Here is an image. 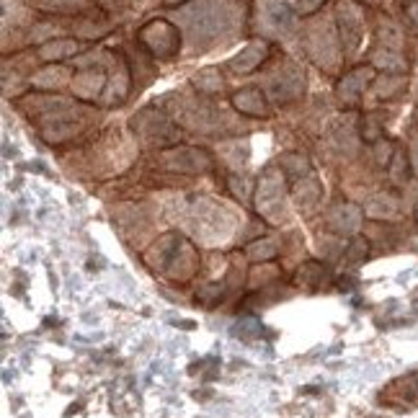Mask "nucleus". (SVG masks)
Segmentation results:
<instances>
[{
	"label": "nucleus",
	"mask_w": 418,
	"mask_h": 418,
	"mask_svg": "<svg viewBox=\"0 0 418 418\" xmlns=\"http://www.w3.org/2000/svg\"><path fill=\"white\" fill-rule=\"evenodd\" d=\"M230 13L225 8V3L217 0H201L197 8H191L186 13V24L189 31L194 34V39H209L217 37L219 31L228 26Z\"/></svg>",
	"instance_id": "nucleus-1"
},
{
	"label": "nucleus",
	"mask_w": 418,
	"mask_h": 418,
	"mask_svg": "<svg viewBox=\"0 0 418 418\" xmlns=\"http://www.w3.org/2000/svg\"><path fill=\"white\" fill-rule=\"evenodd\" d=\"M140 42L147 44V49L155 52L158 57H171V55H176V49H179L181 44L179 31H176V26H171L168 21H152V24H147V26L140 31Z\"/></svg>",
	"instance_id": "nucleus-2"
},
{
	"label": "nucleus",
	"mask_w": 418,
	"mask_h": 418,
	"mask_svg": "<svg viewBox=\"0 0 418 418\" xmlns=\"http://www.w3.org/2000/svg\"><path fill=\"white\" fill-rule=\"evenodd\" d=\"M163 163L171 168V171H204L209 165V158L201 150L194 147H176V150L163 152Z\"/></svg>",
	"instance_id": "nucleus-3"
},
{
	"label": "nucleus",
	"mask_w": 418,
	"mask_h": 418,
	"mask_svg": "<svg viewBox=\"0 0 418 418\" xmlns=\"http://www.w3.org/2000/svg\"><path fill=\"white\" fill-rule=\"evenodd\" d=\"M282 199H284V194H282L279 179H276L274 173H266V179L261 181V189H258V209L276 222V219H279Z\"/></svg>",
	"instance_id": "nucleus-4"
},
{
	"label": "nucleus",
	"mask_w": 418,
	"mask_h": 418,
	"mask_svg": "<svg viewBox=\"0 0 418 418\" xmlns=\"http://www.w3.org/2000/svg\"><path fill=\"white\" fill-rule=\"evenodd\" d=\"M338 24H341V39H343V47L354 52L356 44L361 39V16L359 10L354 8L352 3H341L338 8Z\"/></svg>",
	"instance_id": "nucleus-5"
},
{
	"label": "nucleus",
	"mask_w": 418,
	"mask_h": 418,
	"mask_svg": "<svg viewBox=\"0 0 418 418\" xmlns=\"http://www.w3.org/2000/svg\"><path fill=\"white\" fill-rule=\"evenodd\" d=\"M264 21H266L271 29L276 31H287L292 29L295 24V10L287 0H264Z\"/></svg>",
	"instance_id": "nucleus-6"
},
{
	"label": "nucleus",
	"mask_w": 418,
	"mask_h": 418,
	"mask_svg": "<svg viewBox=\"0 0 418 418\" xmlns=\"http://www.w3.org/2000/svg\"><path fill=\"white\" fill-rule=\"evenodd\" d=\"M300 88H302V75L297 73L295 65H287L282 73H276L274 78H271V93L276 96V98H295L297 93H300Z\"/></svg>",
	"instance_id": "nucleus-7"
},
{
	"label": "nucleus",
	"mask_w": 418,
	"mask_h": 418,
	"mask_svg": "<svg viewBox=\"0 0 418 418\" xmlns=\"http://www.w3.org/2000/svg\"><path fill=\"white\" fill-rule=\"evenodd\" d=\"M266 52H269V47L264 44V42H253V44H248V47L240 52L238 57L230 60V70H233V73H238V75H246V73L256 70V67L264 62Z\"/></svg>",
	"instance_id": "nucleus-8"
},
{
	"label": "nucleus",
	"mask_w": 418,
	"mask_h": 418,
	"mask_svg": "<svg viewBox=\"0 0 418 418\" xmlns=\"http://www.w3.org/2000/svg\"><path fill=\"white\" fill-rule=\"evenodd\" d=\"M233 104H235L238 111H243V114H248V116L266 114V98H264V93H261L258 88H246V91L235 93Z\"/></svg>",
	"instance_id": "nucleus-9"
},
{
	"label": "nucleus",
	"mask_w": 418,
	"mask_h": 418,
	"mask_svg": "<svg viewBox=\"0 0 418 418\" xmlns=\"http://www.w3.org/2000/svg\"><path fill=\"white\" fill-rule=\"evenodd\" d=\"M370 75H372V70L367 67H361V70H354L352 75H346L338 83V96H341V101H356L359 98V93L364 91V86L370 83Z\"/></svg>",
	"instance_id": "nucleus-10"
},
{
	"label": "nucleus",
	"mask_w": 418,
	"mask_h": 418,
	"mask_svg": "<svg viewBox=\"0 0 418 418\" xmlns=\"http://www.w3.org/2000/svg\"><path fill=\"white\" fill-rule=\"evenodd\" d=\"M73 88L78 91V96H83V98H91L96 96L101 88H104V73H96V70H88V73H80L75 78V83Z\"/></svg>",
	"instance_id": "nucleus-11"
},
{
	"label": "nucleus",
	"mask_w": 418,
	"mask_h": 418,
	"mask_svg": "<svg viewBox=\"0 0 418 418\" xmlns=\"http://www.w3.org/2000/svg\"><path fill=\"white\" fill-rule=\"evenodd\" d=\"M333 219V228L341 230V233H354L359 228V209L352 207V204H343L331 215Z\"/></svg>",
	"instance_id": "nucleus-12"
},
{
	"label": "nucleus",
	"mask_w": 418,
	"mask_h": 418,
	"mask_svg": "<svg viewBox=\"0 0 418 418\" xmlns=\"http://www.w3.org/2000/svg\"><path fill=\"white\" fill-rule=\"evenodd\" d=\"M78 52V42L73 39H57V42H49L42 47V57L44 60H65L70 55Z\"/></svg>",
	"instance_id": "nucleus-13"
},
{
	"label": "nucleus",
	"mask_w": 418,
	"mask_h": 418,
	"mask_svg": "<svg viewBox=\"0 0 418 418\" xmlns=\"http://www.w3.org/2000/svg\"><path fill=\"white\" fill-rule=\"evenodd\" d=\"M325 276V266L323 264H318V261H307L305 266H300L297 271V282L300 284H307V287H318L323 282Z\"/></svg>",
	"instance_id": "nucleus-14"
},
{
	"label": "nucleus",
	"mask_w": 418,
	"mask_h": 418,
	"mask_svg": "<svg viewBox=\"0 0 418 418\" xmlns=\"http://www.w3.org/2000/svg\"><path fill=\"white\" fill-rule=\"evenodd\" d=\"M222 297H225V284H207L204 289H199L197 302L204 305V307H215Z\"/></svg>",
	"instance_id": "nucleus-15"
},
{
	"label": "nucleus",
	"mask_w": 418,
	"mask_h": 418,
	"mask_svg": "<svg viewBox=\"0 0 418 418\" xmlns=\"http://www.w3.org/2000/svg\"><path fill=\"white\" fill-rule=\"evenodd\" d=\"M395 209H398V204H395L392 197H377L367 212H370L372 217H390V215H395Z\"/></svg>",
	"instance_id": "nucleus-16"
},
{
	"label": "nucleus",
	"mask_w": 418,
	"mask_h": 418,
	"mask_svg": "<svg viewBox=\"0 0 418 418\" xmlns=\"http://www.w3.org/2000/svg\"><path fill=\"white\" fill-rule=\"evenodd\" d=\"M93 0H42V8L49 10H78L88 8Z\"/></svg>",
	"instance_id": "nucleus-17"
},
{
	"label": "nucleus",
	"mask_w": 418,
	"mask_h": 418,
	"mask_svg": "<svg viewBox=\"0 0 418 418\" xmlns=\"http://www.w3.org/2000/svg\"><path fill=\"white\" fill-rule=\"evenodd\" d=\"M248 256L253 258V261H269V258L276 256V246H274V243H269V240L253 243V246L248 248Z\"/></svg>",
	"instance_id": "nucleus-18"
},
{
	"label": "nucleus",
	"mask_w": 418,
	"mask_h": 418,
	"mask_svg": "<svg viewBox=\"0 0 418 418\" xmlns=\"http://www.w3.org/2000/svg\"><path fill=\"white\" fill-rule=\"evenodd\" d=\"M233 333H235V336H240V338H253V336H258V333H261V323H258L256 318H243V320H238V323H235Z\"/></svg>",
	"instance_id": "nucleus-19"
},
{
	"label": "nucleus",
	"mask_w": 418,
	"mask_h": 418,
	"mask_svg": "<svg viewBox=\"0 0 418 418\" xmlns=\"http://www.w3.org/2000/svg\"><path fill=\"white\" fill-rule=\"evenodd\" d=\"M367 253H370V246H367L361 238H356V240H352V246L346 248V261H352V264H361V261L367 258Z\"/></svg>",
	"instance_id": "nucleus-20"
},
{
	"label": "nucleus",
	"mask_w": 418,
	"mask_h": 418,
	"mask_svg": "<svg viewBox=\"0 0 418 418\" xmlns=\"http://www.w3.org/2000/svg\"><path fill=\"white\" fill-rule=\"evenodd\" d=\"M392 173H395V181H403V173H406V155H403V152H398V155H395Z\"/></svg>",
	"instance_id": "nucleus-21"
},
{
	"label": "nucleus",
	"mask_w": 418,
	"mask_h": 418,
	"mask_svg": "<svg viewBox=\"0 0 418 418\" xmlns=\"http://www.w3.org/2000/svg\"><path fill=\"white\" fill-rule=\"evenodd\" d=\"M320 3H323V0H300V10H302V13H310V10H315Z\"/></svg>",
	"instance_id": "nucleus-22"
},
{
	"label": "nucleus",
	"mask_w": 418,
	"mask_h": 418,
	"mask_svg": "<svg viewBox=\"0 0 418 418\" xmlns=\"http://www.w3.org/2000/svg\"><path fill=\"white\" fill-rule=\"evenodd\" d=\"M410 19L418 24V6H410Z\"/></svg>",
	"instance_id": "nucleus-23"
},
{
	"label": "nucleus",
	"mask_w": 418,
	"mask_h": 418,
	"mask_svg": "<svg viewBox=\"0 0 418 418\" xmlns=\"http://www.w3.org/2000/svg\"><path fill=\"white\" fill-rule=\"evenodd\" d=\"M416 228H418V209H416Z\"/></svg>",
	"instance_id": "nucleus-24"
},
{
	"label": "nucleus",
	"mask_w": 418,
	"mask_h": 418,
	"mask_svg": "<svg viewBox=\"0 0 418 418\" xmlns=\"http://www.w3.org/2000/svg\"><path fill=\"white\" fill-rule=\"evenodd\" d=\"M168 3H181V0H168Z\"/></svg>",
	"instance_id": "nucleus-25"
}]
</instances>
